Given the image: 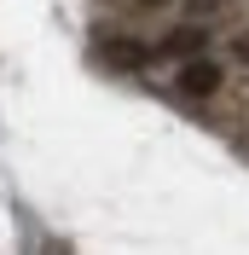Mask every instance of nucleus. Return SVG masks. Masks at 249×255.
Here are the masks:
<instances>
[{"label": "nucleus", "mask_w": 249, "mask_h": 255, "mask_svg": "<svg viewBox=\"0 0 249 255\" xmlns=\"http://www.w3.org/2000/svg\"><path fill=\"white\" fill-rule=\"evenodd\" d=\"M220 87H226V70H220L209 52L180 58V70H174V93H180V99H215Z\"/></svg>", "instance_id": "f257e3e1"}, {"label": "nucleus", "mask_w": 249, "mask_h": 255, "mask_svg": "<svg viewBox=\"0 0 249 255\" xmlns=\"http://www.w3.org/2000/svg\"><path fill=\"white\" fill-rule=\"evenodd\" d=\"M156 52L145 47L139 35H127V29H105L99 35V64H110V70H122V76H139V70H151Z\"/></svg>", "instance_id": "f03ea898"}, {"label": "nucleus", "mask_w": 249, "mask_h": 255, "mask_svg": "<svg viewBox=\"0 0 249 255\" xmlns=\"http://www.w3.org/2000/svg\"><path fill=\"white\" fill-rule=\"evenodd\" d=\"M209 41H215V29L203 23V17H191V23H180V29H168L162 41H156V58H191V52H209Z\"/></svg>", "instance_id": "7ed1b4c3"}, {"label": "nucleus", "mask_w": 249, "mask_h": 255, "mask_svg": "<svg viewBox=\"0 0 249 255\" xmlns=\"http://www.w3.org/2000/svg\"><path fill=\"white\" fill-rule=\"evenodd\" d=\"M220 6H226V0H186V12L203 17V23H209V17H220Z\"/></svg>", "instance_id": "20e7f679"}, {"label": "nucleus", "mask_w": 249, "mask_h": 255, "mask_svg": "<svg viewBox=\"0 0 249 255\" xmlns=\"http://www.w3.org/2000/svg\"><path fill=\"white\" fill-rule=\"evenodd\" d=\"M232 64H244V70H249V29L232 35Z\"/></svg>", "instance_id": "39448f33"}, {"label": "nucleus", "mask_w": 249, "mask_h": 255, "mask_svg": "<svg viewBox=\"0 0 249 255\" xmlns=\"http://www.w3.org/2000/svg\"><path fill=\"white\" fill-rule=\"evenodd\" d=\"M133 6H145V12H162V6H174V0H133Z\"/></svg>", "instance_id": "423d86ee"}]
</instances>
